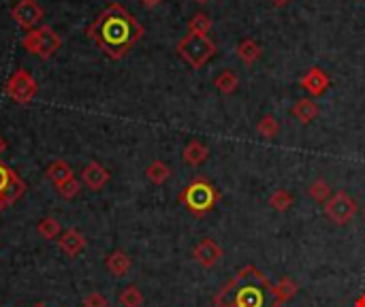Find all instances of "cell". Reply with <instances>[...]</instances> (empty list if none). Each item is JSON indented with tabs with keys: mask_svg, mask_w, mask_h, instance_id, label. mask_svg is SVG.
Instances as JSON below:
<instances>
[{
	"mask_svg": "<svg viewBox=\"0 0 365 307\" xmlns=\"http://www.w3.org/2000/svg\"><path fill=\"white\" fill-rule=\"evenodd\" d=\"M86 35L109 60H122L143 39L145 30L120 3H109L88 26Z\"/></svg>",
	"mask_w": 365,
	"mask_h": 307,
	"instance_id": "obj_1",
	"label": "cell"
},
{
	"mask_svg": "<svg viewBox=\"0 0 365 307\" xmlns=\"http://www.w3.org/2000/svg\"><path fill=\"white\" fill-rule=\"evenodd\" d=\"M284 303L278 286L254 265L241 267L214 295L216 307H282Z\"/></svg>",
	"mask_w": 365,
	"mask_h": 307,
	"instance_id": "obj_2",
	"label": "cell"
},
{
	"mask_svg": "<svg viewBox=\"0 0 365 307\" xmlns=\"http://www.w3.org/2000/svg\"><path fill=\"white\" fill-rule=\"evenodd\" d=\"M178 198L194 218H205L209 212L216 210V205L221 203L223 196L207 177L199 175L180 192Z\"/></svg>",
	"mask_w": 365,
	"mask_h": 307,
	"instance_id": "obj_3",
	"label": "cell"
},
{
	"mask_svg": "<svg viewBox=\"0 0 365 307\" xmlns=\"http://www.w3.org/2000/svg\"><path fill=\"white\" fill-rule=\"evenodd\" d=\"M216 43L205 37V35H186L178 45H176V51L178 56L194 71L203 68L214 56H216Z\"/></svg>",
	"mask_w": 365,
	"mask_h": 307,
	"instance_id": "obj_4",
	"label": "cell"
},
{
	"mask_svg": "<svg viewBox=\"0 0 365 307\" xmlns=\"http://www.w3.org/2000/svg\"><path fill=\"white\" fill-rule=\"evenodd\" d=\"M60 45H62L60 35L54 28H50V26H39L35 30H28L21 39V47L28 54L39 56L41 60H50L60 49Z\"/></svg>",
	"mask_w": 365,
	"mask_h": 307,
	"instance_id": "obj_5",
	"label": "cell"
},
{
	"mask_svg": "<svg viewBox=\"0 0 365 307\" xmlns=\"http://www.w3.org/2000/svg\"><path fill=\"white\" fill-rule=\"evenodd\" d=\"M323 212L327 216V220L335 226H346L348 222L355 220V216L359 214V203L346 192V190H337L325 205Z\"/></svg>",
	"mask_w": 365,
	"mask_h": 307,
	"instance_id": "obj_6",
	"label": "cell"
},
{
	"mask_svg": "<svg viewBox=\"0 0 365 307\" xmlns=\"http://www.w3.org/2000/svg\"><path fill=\"white\" fill-rule=\"evenodd\" d=\"M5 92L11 100L19 102V105H28L39 94V84L26 68H15V73L9 77L5 86Z\"/></svg>",
	"mask_w": 365,
	"mask_h": 307,
	"instance_id": "obj_7",
	"label": "cell"
},
{
	"mask_svg": "<svg viewBox=\"0 0 365 307\" xmlns=\"http://www.w3.org/2000/svg\"><path fill=\"white\" fill-rule=\"evenodd\" d=\"M11 17L17 21V26H21L24 30H35L43 21L45 11L37 0H19V3L11 9Z\"/></svg>",
	"mask_w": 365,
	"mask_h": 307,
	"instance_id": "obj_8",
	"label": "cell"
},
{
	"mask_svg": "<svg viewBox=\"0 0 365 307\" xmlns=\"http://www.w3.org/2000/svg\"><path fill=\"white\" fill-rule=\"evenodd\" d=\"M223 256H225L223 245L218 243L216 239H212V237H203L197 245L192 248V259H194V263H197L199 267H203V269L216 267L218 263L223 261Z\"/></svg>",
	"mask_w": 365,
	"mask_h": 307,
	"instance_id": "obj_9",
	"label": "cell"
},
{
	"mask_svg": "<svg viewBox=\"0 0 365 307\" xmlns=\"http://www.w3.org/2000/svg\"><path fill=\"white\" fill-rule=\"evenodd\" d=\"M26 182L9 167L5 165L3 160H0V194L7 196L9 205H13L17 198L24 196V192H26Z\"/></svg>",
	"mask_w": 365,
	"mask_h": 307,
	"instance_id": "obj_10",
	"label": "cell"
},
{
	"mask_svg": "<svg viewBox=\"0 0 365 307\" xmlns=\"http://www.w3.org/2000/svg\"><path fill=\"white\" fill-rule=\"evenodd\" d=\"M299 88L310 94V98H319L331 88V77L321 66H312L299 77Z\"/></svg>",
	"mask_w": 365,
	"mask_h": 307,
	"instance_id": "obj_11",
	"label": "cell"
},
{
	"mask_svg": "<svg viewBox=\"0 0 365 307\" xmlns=\"http://www.w3.org/2000/svg\"><path fill=\"white\" fill-rule=\"evenodd\" d=\"M111 179V173L96 160H90L84 169H82V182L92 190V192H99L101 188L107 186V182Z\"/></svg>",
	"mask_w": 365,
	"mask_h": 307,
	"instance_id": "obj_12",
	"label": "cell"
},
{
	"mask_svg": "<svg viewBox=\"0 0 365 307\" xmlns=\"http://www.w3.org/2000/svg\"><path fill=\"white\" fill-rule=\"evenodd\" d=\"M58 248L64 256H68V259H75V256L86 248V237L77 228H66L58 237Z\"/></svg>",
	"mask_w": 365,
	"mask_h": 307,
	"instance_id": "obj_13",
	"label": "cell"
},
{
	"mask_svg": "<svg viewBox=\"0 0 365 307\" xmlns=\"http://www.w3.org/2000/svg\"><path fill=\"white\" fill-rule=\"evenodd\" d=\"M290 115H293L299 124L308 126L321 115L319 102H314V98H297L293 102V107H290Z\"/></svg>",
	"mask_w": 365,
	"mask_h": 307,
	"instance_id": "obj_14",
	"label": "cell"
},
{
	"mask_svg": "<svg viewBox=\"0 0 365 307\" xmlns=\"http://www.w3.org/2000/svg\"><path fill=\"white\" fill-rule=\"evenodd\" d=\"M207 158H209V147L199 139H190L182 149V160L188 167H201Z\"/></svg>",
	"mask_w": 365,
	"mask_h": 307,
	"instance_id": "obj_15",
	"label": "cell"
},
{
	"mask_svg": "<svg viewBox=\"0 0 365 307\" xmlns=\"http://www.w3.org/2000/svg\"><path fill=\"white\" fill-rule=\"evenodd\" d=\"M105 267H107V271L113 277H124L131 271L133 261H131V256L124 250H113L105 259Z\"/></svg>",
	"mask_w": 365,
	"mask_h": 307,
	"instance_id": "obj_16",
	"label": "cell"
},
{
	"mask_svg": "<svg viewBox=\"0 0 365 307\" xmlns=\"http://www.w3.org/2000/svg\"><path fill=\"white\" fill-rule=\"evenodd\" d=\"M235 54L239 58L241 64H246V66H252L261 60L263 56V47L254 41V39H243L239 41L237 49H235Z\"/></svg>",
	"mask_w": 365,
	"mask_h": 307,
	"instance_id": "obj_17",
	"label": "cell"
},
{
	"mask_svg": "<svg viewBox=\"0 0 365 307\" xmlns=\"http://www.w3.org/2000/svg\"><path fill=\"white\" fill-rule=\"evenodd\" d=\"M214 88L221 92V94H225V96L235 94L239 90V77H237V73L235 71H223L214 80Z\"/></svg>",
	"mask_w": 365,
	"mask_h": 307,
	"instance_id": "obj_18",
	"label": "cell"
},
{
	"mask_svg": "<svg viewBox=\"0 0 365 307\" xmlns=\"http://www.w3.org/2000/svg\"><path fill=\"white\" fill-rule=\"evenodd\" d=\"M171 175H174L171 167H169L167 162H162V160H154V162L148 165V169H145V177H148L154 186H162L165 182H169V177Z\"/></svg>",
	"mask_w": 365,
	"mask_h": 307,
	"instance_id": "obj_19",
	"label": "cell"
},
{
	"mask_svg": "<svg viewBox=\"0 0 365 307\" xmlns=\"http://www.w3.org/2000/svg\"><path fill=\"white\" fill-rule=\"evenodd\" d=\"M254 131H256L259 137H263V139H267V141H272V139H276V137L280 135V122L276 120V115L267 113V115H263V118L256 122Z\"/></svg>",
	"mask_w": 365,
	"mask_h": 307,
	"instance_id": "obj_20",
	"label": "cell"
},
{
	"mask_svg": "<svg viewBox=\"0 0 365 307\" xmlns=\"http://www.w3.org/2000/svg\"><path fill=\"white\" fill-rule=\"evenodd\" d=\"M267 203H270V207H272L274 212H278V214H286L290 207H293L295 198H293V194H290L286 188H278V190H274V192L270 194Z\"/></svg>",
	"mask_w": 365,
	"mask_h": 307,
	"instance_id": "obj_21",
	"label": "cell"
},
{
	"mask_svg": "<svg viewBox=\"0 0 365 307\" xmlns=\"http://www.w3.org/2000/svg\"><path fill=\"white\" fill-rule=\"evenodd\" d=\"M308 196L312 198V201H316V203H321V205H325L333 194H331V186H329V182L325 177H316L314 182L310 184V188H308Z\"/></svg>",
	"mask_w": 365,
	"mask_h": 307,
	"instance_id": "obj_22",
	"label": "cell"
},
{
	"mask_svg": "<svg viewBox=\"0 0 365 307\" xmlns=\"http://www.w3.org/2000/svg\"><path fill=\"white\" fill-rule=\"evenodd\" d=\"M45 175H47V179H52L54 184H62V182H66V179L75 177V175H73L71 165L66 160H54L50 167H47Z\"/></svg>",
	"mask_w": 365,
	"mask_h": 307,
	"instance_id": "obj_23",
	"label": "cell"
},
{
	"mask_svg": "<svg viewBox=\"0 0 365 307\" xmlns=\"http://www.w3.org/2000/svg\"><path fill=\"white\" fill-rule=\"evenodd\" d=\"M212 26H214V21H212V17L207 13H194L188 19V32L190 35H205L207 37V32L212 30Z\"/></svg>",
	"mask_w": 365,
	"mask_h": 307,
	"instance_id": "obj_24",
	"label": "cell"
},
{
	"mask_svg": "<svg viewBox=\"0 0 365 307\" xmlns=\"http://www.w3.org/2000/svg\"><path fill=\"white\" fill-rule=\"evenodd\" d=\"M37 233L43 237V239H58L62 235V226L56 218H43L39 224H37Z\"/></svg>",
	"mask_w": 365,
	"mask_h": 307,
	"instance_id": "obj_25",
	"label": "cell"
},
{
	"mask_svg": "<svg viewBox=\"0 0 365 307\" xmlns=\"http://www.w3.org/2000/svg\"><path fill=\"white\" fill-rule=\"evenodd\" d=\"M118 301H120L122 307H141L143 301H145V297H143V292L139 290V286L131 284V286H127L124 290L120 292Z\"/></svg>",
	"mask_w": 365,
	"mask_h": 307,
	"instance_id": "obj_26",
	"label": "cell"
},
{
	"mask_svg": "<svg viewBox=\"0 0 365 307\" xmlns=\"http://www.w3.org/2000/svg\"><path fill=\"white\" fill-rule=\"evenodd\" d=\"M276 286H278V290H280V295H282V299L286 303L299 295V284L295 279H290V277H282L280 281H276Z\"/></svg>",
	"mask_w": 365,
	"mask_h": 307,
	"instance_id": "obj_27",
	"label": "cell"
},
{
	"mask_svg": "<svg viewBox=\"0 0 365 307\" xmlns=\"http://www.w3.org/2000/svg\"><path fill=\"white\" fill-rule=\"evenodd\" d=\"M56 190H58V194L62 196V198H75L77 194H79V190H82V184L77 182L75 177H71V179H66V182H62V184H56Z\"/></svg>",
	"mask_w": 365,
	"mask_h": 307,
	"instance_id": "obj_28",
	"label": "cell"
},
{
	"mask_svg": "<svg viewBox=\"0 0 365 307\" xmlns=\"http://www.w3.org/2000/svg\"><path fill=\"white\" fill-rule=\"evenodd\" d=\"M84 307H109V299L103 292H90L82 299Z\"/></svg>",
	"mask_w": 365,
	"mask_h": 307,
	"instance_id": "obj_29",
	"label": "cell"
},
{
	"mask_svg": "<svg viewBox=\"0 0 365 307\" xmlns=\"http://www.w3.org/2000/svg\"><path fill=\"white\" fill-rule=\"evenodd\" d=\"M162 3V0H141V5L145 7V9H154V7H158Z\"/></svg>",
	"mask_w": 365,
	"mask_h": 307,
	"instance_id": "obj_30",
	"label": "cell"
},
{
	"mask_svg": "<svg viewBox=\"0 0 365 307\" xmlns=\"http://www.w3.org/2000/svg\"><path fill=\"white\" fill-rule=\"evenodd\" d=\"M353 307H365V292H361V295H359V297L355 299Z\"/></svg>",
	"mask_w": 365,
	"mask_h": 307,
	"instance_id": "obj_31",
	"label": "cell"
},
{
	"mask_svg": "<svg viewBox=\"0 0 365 307\" xmlns=\"http://www.w3.org/2000/svg\"><path fill=\"white\" fill-rule=\"evenodd\" d=\"M7 207H9V201H7V196H3V194H0V214H3Z\"/></svg>",
	"mask_w": 365,
	"mask_h": 307,
	"instance_id": "obj_32",
	"label": "cell"
},
{
	"mask_svg": "<svg viewBox=\"0 0 365 307\" xmlns=\"http://www.w3.org/2000/svg\"><path fill=\"white\" fill-rule=\"evenodd\" d=\"M270 3H272L274 7H278V9H280V7H286V5L290 3V0H270Z\"/></svg>",
	"mask_w": 365,
	"mask_h": 307,
	"instance_id": "obj_33",
	"label": "cell"
},
{
	"mask_svg": "<svg viewBox=\"0 0 365 307\" xmlns=\"http://www.w3.org/2000/svg\"><path fill=\"white\" fill-rule=\"evenodd\" d=\"M5 149H7V139L0 135V154H5Z\"/></svg>",
	"mask_w": 365,
	"mask_h": 307,
	"instance_id": "obj_34",
	"label": "cell"
},
{
	"mask_svg": "<svg viewBox=\"0 0 365 307\" xmlns=\"http://www.w3.org/2000/svg\"><path fill=\"white\" fill-rule=\"evenodd\" d=\"M194 3H201L203 5V3H207V0H194Z\"/></svg>",
	"mask_w": 365,
	"mask_h": 307,
	"instance_id": "obj_35",
	"label": "cell"
},
{
	"mask_svg": "<svg viewBox=\"0 0 365 307\" xmlns=\"http://www.w3.org/2000/svg\"><path fill=\"white\" fill-rule=\"evenodd\" d=\"M35 307H45V305H43V303H37V305H35Z\"/></svg>",
	"mask_w": 365,
	"mask_h": 307,
	"instance_id": "obj_36",
	"label": "cell"
},
{
	"mask_svg": "<svg viewBox=\"0 0 365 307\" xmlns=\"http://www.w3.org/2000/svg\"><path fill=\"white\" fill-rule=\"evenodd\" d=\"M363 216H365V205H363Z\"/></svg>",
	"mask_w": 365,
	"mask_h": 307,
	"instance_id": "obj_37",
	"label": "cell"
}]
</instances>
